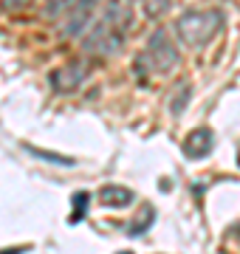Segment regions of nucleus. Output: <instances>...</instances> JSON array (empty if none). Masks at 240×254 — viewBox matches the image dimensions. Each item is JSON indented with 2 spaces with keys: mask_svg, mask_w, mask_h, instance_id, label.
Wrapping results in <instances>:
<instances>
[{
  "mask_svg": "<svg viewBox=\"0 0 240 254\" xmlns=\"http://www.w3.org/2000/svg\"><path fill=\"white\" fill-rule=\"evenodd\" d=\"M223 26V14L218 9H192L184 11L176 20V34L178 40L189 48H203Z\"/></svg>",
  "mask_w": 240,
  "mask_h": 254,
  "instance_id": "1",
  "label": "nucleus"
},
{
  "mask_svg": "<svg viewBox=\"0 0 240 254\" xmlns=\"http://www.w3.org/2000/svg\"><path fill=\"white\" fill-rule=\"evenodd\" d=\"M178 63H181V54H178L176 46L170 43L167 31L164 28L153 31L150 40H147L144 54L139 57V65H144V68L153 71V73H170L173 68H178Z\"/></svg>",
  "mask_w": 240,
  "mask_h": 254,
  "instance_id": "2",
  "label": "nucleus"
},
{
  "mask_svg": "<svg viewBox=\"0 0 240 254\" xmlns=\"http://www.w3.org/2000/svg\"><path fill=\"white\" fill-rule=\"evenodd\" d=\"M121 43H124V34H121L113 23H108L105 17L96 20V23L91 26V31L82 37V48H85V51H91V54H96V57L119 54Z\"/></svg>",
  "mask_w": 240,
  "mask_h": 254,
  "instance_id": "3",
  "label": "nucleus"
},
{
  "mask_svg": "<svg viewBox=\"0 0 240 254\" xmlns=\"http://www.w3.org/2000/svg\"><path fill=\"white\" fill-rule=\"evenodd\" d=\"M93 11H96V0H74L68 11L62 17V34L65 37H74V34H82L88 26H93Z\"/></svg>",
  "mask_w": 240,
  "mask_h": 254,
  "instance_id": "4",
  "label": "nucleus"
},
{
  "mask_svg": "<svg viewBox=\"0 0 240 254\" xmlns=\"http://www.w3.org/2000/svg\"><path fill=\"white\" fill-rule=\"evenodd\" d=\"M85 73H88V68H85L82 63H68V65H62L60 71L51 73L48 79H51V85H54V91L71 93V91H76V88L82 85Z\"/></svg>",
  "mask_w": 240,
  "mask_h": 254,
  "instance_id": "5",
  "label": "nucleus"
},
{
  "mask_svg": "<svg viewBox=\"0 0 240 254\" xmlns=\"http://www.w3.org/2000/svg\"><path fill=\"white\" fill-rule=\"evenodd\" d=\"M105 20L113 23L121 34L133 28V0H108L105 6Z\"/></svg>",
  "mask_w": 240,
  "mask_h": 254,
  "instance_id": "6",
  "label": "nucleus"
},
{
  "mask_svg": "<svg viewBox=\"0 0 240 254\" xmlns=\"http://www.w3.org/2000/svg\"><path fill=\"white\" fill-rule=\"evenodd\" d=\"M212 130H206V127H201V130H192L189 136H186L184 141V153L186 158H206V155L212 153Z\"/></svg>",
  "mask_w": 240,
  "mask_h": 254,
  "instance_id": "7",
  "label": "nucleus"
},
{
  "mask_svg": "<svg viewBox=\"0 0 240 254\" xmlns=\"http://www.w3.org/2000/svg\"><path fill=\"white\" fill-rule=\"evenodd\" d=\"M99 200H102V206H108V209H124L136 200V195H133V190H127V187L105 184L99 190Z\"/></svg>",
  "mask_w": 240,
  "mask_h": 254,
  "instance_id": "8",
  "label": "nucleus"
},
{
  "mask_svg": "<svg viewBox=\"0 0 240 254\" xmlns=\"http://www.w3.org/2000/svg\"><path fill=\"white\" fill-rule=\"evenodd\" d=\"M186 102H189V85L181 82V85H178V91L173 93V99H170V113H173V116H181L184 108H186Z\"/></svg>",
  "mask_w": 240,
  "mask_h": 254,
  "instance_id": "9",
  "label": "nucleus"
},
{
  "mask_svg": "<svg viewBox=\"0 0 240 254\" xmlns=\"http://www.w3.org/2000/svg\"><path fill=\"white\" fill-rule=\"evenodd\" d=\"M31 153L37 155V158H43V161H54V164H74L71 158H62V155H57V153H48V150H37V147H28Z\"/></svg>",
  "mask_w": 240,
  "mask_h": 254,
  "instance_id": "10",
  "label": "nucleus"
},
{
  "mask_svg": "<svg viewBox=\"0 0 240 254\" xmlns=\"http://www.w3.org/2000/svg\"><path fill=\"white\" fill-rule=\"evenodd\" d=\"M88 192H76L74 195V206H76V215H74V220H79V215H82V209L88 212Z\"/></svg>",
  "mask_w": 240,
  "mask_h": 254,
  "instance_id": "11",
  "label": "nucleus"
},
{
  "mask_svg": "<svg viewBox=\"0 0 240 254\" xmlns=\"http://www.w3.org/2000/svg\"><path fill=\"white\" fill-rule=\"evenodd\" d=\"M3 254H23V249H14V252H3Z\"/></svg>",
  "mask_w": 240,
  "mask_h": 254,
  "instance_id": "12",
  "label": "nucleus"
},
{
  "mask_svg": "<svg viewBox=\"0 0 240 254\" xmlns=\"http://www.w3.org/2000/svg\"><path fill=\"white\" fill-rule=\"evenodd\" d=\"M119 254H133V252H119Z\"/></svg>",
  "mask_w": 240,
  "mask_h": 254,
  "instance_id": "13",
  "label": "nucleus"
},
{
  "mask_svg": "<svg viewBox=\"0 0 240 254\" xmlns=\"http://www.w3.org/2000/svg\"><path fill=\"white\" fill-rule=\"evenodd\" d=\"M238 164H240V155H238Z\"/></svg>",
  "mask_w": 240,
  "mask_h": 254,
  "instance_id": "14",
  "label": "nucleus"
}]
</instances>
